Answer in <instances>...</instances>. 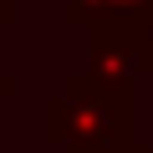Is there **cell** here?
I'll return each mask as SVG.
<instances>
[{
    "label": "cell",
    "mask_w": 153,
    "mask_h": 153,
    "mask_svg": "<svg viewBox=\"0 0 153 153\" xmlns=\"http://www.w3.org/2000/svg\"><path fill=\"white\" fill-rule=\"evenodd\" d=\"M16 5H21V0H0V31H5V26L16 21Z\"/></svg>",
    "instance_id": "obj_4"
},
{
    "label": "cell",
    "mask_w": 153,
    "mask_h": 153,
    "mask_svg": "<svg viewBox=\"0 0 153 153\" xmlns=\"http://www.w3.org/2000/svg\"><path fill=\"white\" fill-rule=\"evenodd\" d=\"M92 71L107 82H128V87L138 76H153V36H148L143 16L92 26Z\"/></svg>",
    "instance_id": "obj_2"
},
{
    "label": "cell",
    "mask_w": 153,
    "mask_h": 153,
    "mask_svg": "<svg viewBox=\"0 0 153 153\" xmlns=\"http://www.w3.org/2000/svg\"><path fill=\"white\" fill-rule=\"evenodd\" d=\"M41 133L61 153H128L133 148V87L107 82L92 66L71 71L41 112Z\"/></svg>",
    "instance_id": "obj_1"
},
{
    "label": "cell",
    "mask_w": 153,
    "mask_h": 153,
    "mask_svg": "<svg viewBox=\"0 0 153 153\" xmlns=\"http://www.w3.org/2000/svg\"><path fill=\"white\" fill-rule=\"evenodd\" d=\"M153 0H61L66 26H102V21H123V16H148Z\"/></svg>",
    "instance_id": "obj_3"
},
{
    "label": "cell",
    "mask_w": 153,
    "mask_h": 153,
    "mask_svg": "<svg viewBox=\"0 0 153 153\" xmlns=\"http://www.w3.org/2000/svg\"><path fill=\"white\" fill-rule=\"evenodd\" d=\"M128 153H153V143H148V148H138V143H133V148H128Z\"/></svg>",
    "instance_id": "obj_6"
},
{
    "label": "cell",
    "mask_w": 153,
    "mask_h": 153,
    "mask_svg": "<svg viewBox=\"0 0 153 153\" xmlns=\"http://www.w3.org/2000/svg\"><path fill=\"white\" fill-rule=\"evenodd\" d=\"M10 92H16V76H10V71H0V102H5Z\"/></svg>",
    "instance_id": "obj_5"
}]
</instances>
